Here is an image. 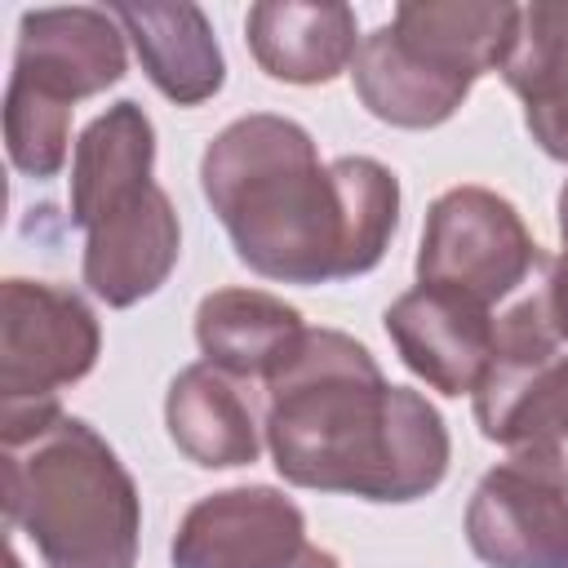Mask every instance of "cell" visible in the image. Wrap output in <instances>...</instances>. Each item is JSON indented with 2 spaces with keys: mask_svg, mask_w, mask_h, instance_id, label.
<instances>
[{
  "mask_svg": "<svg viewBox=\"0 0 568 568\" xmlns=\"http://www.w3.org/2000/svg\"><path fill=\"white\" fill-rule=\"evenodd\" d=\"M204 200L240 262L280 284H328L382 262L399 222V182L368 155L320 164L311 133L284 115L226 124L200 160Z\"/></svg>",
  "mask_w": 568,
  "mask_h": 568,
  "instance_id": "cell-1",
  "label": "cell"
},
{
  "mask_svg": "<svg viewBox=\"0 0 568 568\" xmlns=\"http://www.w3.org/2000/svg\"><path fill=\"white\" fill-rule=\"evenodd\" d=\"M266 444L288 484L364 501L426 497L448 470L439 413L417 390L390 386L337 328H306L266 382Z\"/></svg>",
  "mask_w": 568,
  "mask_h": 568,
  "instance_id": "cell-2",
  "label": "cell"
},
{
  "mask_svg": "<svg viewBox=\"0 0 568 568\" xmlns=\"http://www.w3.org/2000/svg\"><path fill=\"white\" fill-rule=\"evenodd\" d=\"M4 515L44 568H133L142 506L120 457L62 408L4 430Z\"/></svg>",
  "mask_w": 568,
  "mask_h": 568,
  "instance_id": "cell-3",
  "label": "cell"
},
{
  "mask_svg": "<svg viewBox=\"0 0 568 568\" xmlns=\"http://www.w3.org/2000/svg\"><path fill=\"white\" fill-rule=\"evenodd\" d=\"M155 133L138 102L106 106L75 142L71 222L84 226V284L106 306H133L178 262V213L151 182Z\"/></svg>",
  "mask_w": 568,
  "mask_h": 568,
  "instance_id": "cell-4",
  "label": "cell"
},
{
  "mask_svg": "<svg viewBox=\"0 0 568 568\" xmlns=\"http://www.w3.org/2000/svg\"><path fill=\"white\" fill-rule=\"evenodd\" d=\"M515 31V4L408 0L386 27L359 40L351 58L355 93L386 124H444L462 106L470 84L506 62Z\"/></svg>",
  "mask_w": 568,
  "mask_h": 568,
  "instance_id": "cell-5",
  "label": "cell"
},
{
  "mask_svg": "<svg viewBox=\"0 0 568 568\" xmlns=\"http://www.w3.org/2000/svg\"><path fill=\"white\" fill-rule=\"evenodd\" d=\"M479 430L510 466L568 493V337L537 284L493 328V355L475 386Z\"/></svg>",
  "mask_w": 568,
  "mask_h": 568,
  "instance_id": "cell-6",
  "label": "cell"
},
{
  "mask_svg": "<svg viewBox=\"0 0 568 568\" xmlns=\"http://www.w3.org/2000/svg\"><path fill=\"white\" fill-rule=\"evenodd\" d=\"M93 311L58 284L4 280L0 288V422L58 408V390L80 382L98 359Z\"/></svg>",
  "mask_w": 568,
  "mask_h": 568,
  "instance_id": "cell-7",
  "label": "cell"
},
{
  "mask_svg": "<svg viewBox=\"0 0 568 568\" xmlns=\"http://www.w3.org/2000/svg\"><path fill=\"white\" fill-rule=\"evenodd\" d=\"M532 266H541V253L510 200L484 186H453L430 204L417 248V284L493 306L524 284Z\"/></svg>",
  "mask_w": 568,
  "mask_h": 568,
  "instance_id": "cell-8",
  "label": "cell"
},
{
  "mask_svg": "<svg viewBox=\"0 0 568 568\" xmlns=\"http://www.w3.org/2000/svg\"><path fill=\"white\" fill-rule=\"evenodd\" d=\"M302 510L275 488H226L195 501L173 537V568H284L306 546Z\"/></svg>",
  "mask_w": 568,
  "mask_h": 568,
  "instance_id": "cell-9",
  "label": "cell"
},
{
  "mask_svg": "<svg viewBox=\"0 0 568 568\" xmlns=\"http://www.w3.org/2000/svg\"><path fill=\"white\" fill-rule=\"evenodd\" d=\"M466 541L488 568H568V493L506 462L479 479Z\"/></svg>",
  "mask_w": 568,
  "mask_h": 568,
  "instance_id": "cell-10",
  "label": "cell"
},
{
  "mask_svg": "<svg viewBox=\"0 0 568 568\" xmlns=\"http://www.w3.org/2000/svg\"><path fill=\"white\" fill-rule=\"evenodd\" d=\"M124 75V40L102 9H36L22 13L9 84H22L49 102L102 93Z\"/></svg>",
  "mask_w": 568,
  "mask_h": 568,
  "instance_id": "cell-11",
  "label": "cell"
},
{
  "mask_svg": "<svg viewBox=\"0 0 568 568\" xmlns=\"http://www.w3.org/2000/svg\"><path fill=\"white\" fill-rule=\"evenodd\" d=\"M493 328L488 306L435 284L408 288L386 311V333L399 359L444 395H475L493 355Z\"/></svg>",
  "mask_w": 568,
  "mask_h": 568,
  "instance_id": "cell-12",
  "label": "cell"
},
{
  "mask_svg": "<svg viewBox=\"0 0 568 568\" xmlns=\"http://www.w3.org/2000/svg\"><path fill=\"white\" fill-rule=\"evenodd\" d=\"M195 337L204 364L226 377L271 382L306 337L302 315L262 288H217L195 311Z\"/></svg>",
  "mask_w": 568,
  "mask_h": 568,
  "instance_id": "cell-13",
  "label": "cell"
},
{
  "mask_svg": "<svg viewBox=\"0 0 568 568\" xmlns=\"http://www.w3.org/2000/svg\"><path fill=\"white\" fill-rule=\"evenodd\" d=\"M248 49L266 75L288 84H324L355 58V13L346 4L266 0L248 9Z\"/></svg>",
  "mask_w": 568,
  "mask_h": 568,
  "instance_id": "cell-14",
  "label": "cell"
},
{
  "mask_svg": "<svg viewBox=\"0 0 568 568\" xmlns=\"http://www.w3.org/2000/svg\"><path fill=\"white\" fill-rule=\"evenodd\" d=\"M111 18L124 27L142 71L169 102L195 106L222 89V49L195 4H115Z\"/></svg>",
  "mask_w": 568,
  "mask_h": 568,
  "instance_id": "cell-15",
  "label": "cell"
},
{
  "mask_svg": "<svg viewBox=\"0 0 568 568\" xmlns=\"http://www.w3.org/2000/svg\"><path fill=\"white\" fill-rule=\"evenodd\" d=\"M164 422L173 444L209 470L226 466H248L262 448L253 408L235 377H226L213 364H191L173 377L169 399H164Z\"/></svg>",
  "mask_w": 568,
  "mask_h": 568,
  "instance_id": "cell-16",
  "label": "cell"
},
{
  "mask_svg": "<svg viewBox=\"0 0 568 568\" xmlns=\"http://www.w3.org/2000/svg\"><path fill=\"white\" fill-rule=\"evenodd\" d=\"M501 75L524 102L532 142L568 164V4L519 9V31Z\"/></svg>",
  "mask_w": 568,
  "mask_h": 568,
  "instance_id": "cell-17",
  "label": "cell"
},
{
  "mask_svg": "<svg viewBox=\"0 0 568 568\" xmlns=\"http://www.w3.org/2000/svg\"><path fill=\"white\" fill-rule=\"evenodd\" d=\"M67 138H71V106L49 102L22 84H9V93H4V146L22 173L53 178L67 164Z\"/></svg>",
  "mask_w": 568,
  "mask_h": 568,
  "instance_id": "cell-18",
  "label": "cell"
},
{
  "mask_svg": "<svg viewBox=\"0 0 568 568\" xmlns=\"http://www.w3.org/2000/svg\"><path fill=\"white\" fill-rule=\"evenodd\" d=\"M559 240H564V248H559V257L546 266L541 288H546V302H550V315H555L559 333L568 337V182H564V191H559Z\"/></svg>",
  "mask_w": 568,
  "mask_h": 568,
  "instance_id": "cell-19",
  "label": "cell"
},
{
  "mask_svg": "<svg viewBox=\"0 0 568 568\" xmlns=\"http://www.w3.org/2000/svg\"><path fill=\"white\" fill-rule=\"evenodd\" d=\"M284 568H337V559L328 550H320V546H302Z\"/></svg>",
  "mask_w": 568,
  "mask_h": 568,
  "instance_id": "cell-20",
  "label": "cell"
},
{
  "mask_svg": "<svg viewBox=\"0 0 568 568\" xmlns=\"http://www.w3.org/2000/svg\"><path fill=\"white\" fill-rule=\"evenodd\" d=\"M4 564H9V568H18V555H13V550H9V559H4Z\"/></svg>",
  "mask_w": 568,
  "mask_h": 568,
  "instance_id": "cell-21",
  "label": "cell"
}]
</instances>
